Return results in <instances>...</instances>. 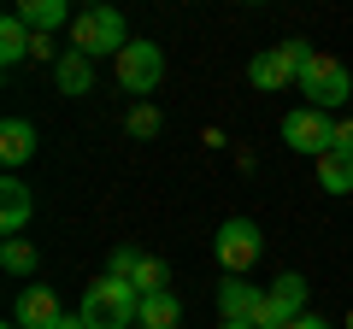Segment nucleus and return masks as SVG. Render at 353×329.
<instances>
[{
  "label": "nucleus",
  "mask_w": 353,
  "mask_h": 329,
  "mask_svg": "<svg viewBox=\"0 0 353 329\" xmlns=\"http://www.w3.org/2000/svg\"><path fill=\"white\" fill-rule=\"evenodd\" d=\"M83 323L88 329H130L141 317V294L136 282H118V277H101V282H88L83 288Z\"/></svg>",
  "instance_id": "f257e3e1"
},
{
  "label": "nucleus",
  "mask_w": 353,
  "mask_h": 329,
  "mask_svg": "<svg viewBox=\"0 0 353 329\" xmlns=\"http://www.w3.org/2000/svg\"><path fill=\"white\" fill-rule=\"evenodd\" d=\"M130 24H124V12H118V6H83V12L71 18V47L77 53H88V59H101V53H124L130 47Z\"/></svg>",
  "instance_id": "f03ea898"
},
{
  "label": "nucleus",
  "mask_w": 353,
  "mask_h": 329,
  "mask_svg": "<svg viewBox=\"0 0 353 329\" xmlns=\"http://www.w3.org/2000/svg\"><path fill=\"white\" fill-rule=\"evenodd\" d=\"M294 89L306 94V106H312V112H330V118H336V106L353 100V71H347L341 59H330V53H312Z\"/></svg>",
  "instance_id": "7ed1b4c3"
},
{
  "label": "nucleus",
  "mask_w": 353,
  "mask_h": 329,
  "mask_svg": "<svg viewBox=\"0 0 353 329\" xmlns=\"http://www.w3.org/2000/svg\"><path fill=\"white\" fill-rule=\"evenodd\" d=\"M306 59H312V47H306V41H283V47H265V53H253V59H248V83H253L259 94H283L289 83H301Z\"/></svg>",
  "instance_id": "20e7f679"
},
{
  "label": "nucleus",
  "mask_w": 353,
  "mask_h": 329,
  "mask_svg": "<svg viewBox=\"0 0 353 329\" xmlns=\"http://www.w3.org/2000/svg\"><path fill=\"white\" fill-rule=\"evenodd\" d=\"M259 253H265V235H259V224H253V217H224V224H218L212 259L230 270V277H248V270L259 265Z\"/></svg>",
  "instance_id": "39448f33"
},
{
  "label": "nucleus",
  "mask_w": 353,
  "mask_h": 329,
  "mask_svg": "<svg viewBox=\"0 0 353 329\" xmlns=\"http://www.w3.org/2000/svg\"><path fill=\"white\" fill-rule=\"evenodd\" d=\"M294 317H306V277L301 270H283V277L265 288L259 312H253V329H289Z\"/></svg>",
  "instance_id": "423d86ee"
},
{
  "label": "nucleus",
  "mask_w": 353,
  "mask_h": 329,
  "mask_svg": "<svg viewBox=\"0 0 353 329\" xmlns=\"http://www.w3.org/2000/svg\"><path fill=\"white\" fill-rule=\"evenodd\" d=\"M283 141H289L294 153H306V159H324V153L336 147V118L312 112V106H294V112L283 118Z\"/></svg>",
  "instance_id": "0eeeda50"
},
{
  "label": "nucleus",
  "mask_w": 353,
  "mask_h": 329,
  "mask_svg": "<svg viewBox=\"0 0 353 329\" xmlns=\"http://www.w3.org/2000/svg\"><path fill=\"white\" fill-rule=\"evenodd\" d=\"M118 83H124V94H153L165 83V53L153 47V41H130L124 53H118Z\"/></svg>",
  "instance_id": "6e6552de"
},
{
  "label": "nucleus",
  "mask_w": 353,
  "mask_h": 329,
  "mask_svg": "<svg viewBox=\"0 0 353 329\" xmlns=\"http://www.w3.org/2000/svg\"><path fill=\"white\" fill-rule=\"evenodd\" d=\"M59 294L48 288V282H30V288H18L12 300V323L18 329H59Z\"/></svg>",
  "instance_id": "1a4fd4ad"
},
{
  "label": "nucleus",
  "mask_w": 353,
  "mask_h": 329,
  "mask_svg": "<svg viewBox=\"0 0 353 329\" xmlns=\"http://www.w3.org/2000/svg\"><path fill=\"white\" fill-rule=\"evenodd\" d=\"M30 217H36V194H30V182L6 177V182H0V235H6V241L24 235Z\"/></svg>",
  "instance_id": "9d476101"
},
{
  "label": "nucleus",
  "mask_w": 353,
  "mask_h": 329,
  "mask_svg": "<svg viewBox=\"0 0 353 329\" xmlns=\"http://www.w3.org/2000/svg\"><path fill=\"white\" fill-rule=\"evenodd\" d=\"M53 89L71 94V100H83V94L94 89V59H88V53H77V47H65V59L53 65Z\"/></svg>",
  "instance_id": "9b49d317"
},
{
  "label": "nucleus",
  "mask_w": 353,
  "mask_h": 329,
  "mask_svg": "<svg viewBox=\"0 0 353 329\" xmlns=\"http://www.w3.org/2000/svg\"><path fill=\"white\" fill-rule=\"evenodd\" d=\"M259 300H265V288H253V282H218V317L224 323H253Z\"/></svg>",
  "instance_id": "f8f14e48"
},
{
  "label": "nucleus",
  "mask_w": 353,
  "mask_h": 329,
  "mask_svg": "<svg viewBox=\"0 0 353 329\" xmlns=\"http://www.w3.org/2000/svg\"><path fill=\"white\" fill-rule=\"evenodd\" d=\"M0 159H6V171H18V164L36 159V124H30V118H6V124H0Z\"/></svg>",
  "instance_id": "ddd939ff"
},
{
  "label": "nucleus",
  "mask_w": 353,
  "mask_h": 329,
  "mask_svg": "<svg viewBox=\"0 0 353 329\" xmlns=\"http://www.w3.org/2000/svg\"><path fill=\"white\" fill-rule=\"evenodd\" d=\"M18 18H24L30 24V36H53V30L59 24H71V6H65V0H24V6H18Z\"/></svg>",
  "instance_id": "4468645a"
},
{
  "label": "nucleus",
  "mask_w": 353,
  "mask_h": 329,
  "mask_svg": "<svg viewBox=\"0 0 353 329\" xmlns=\"http://www.w3.org/2000/svg\"><path fill=\"white\" fill-rule=\"evenodd\" d=\"M30 41H36V36H30V24H24L18 12H6V18H0V65H6V71L30 59Z\"/></svg>",
  "instance_id": "2eb2a0df"
},
{
  "label": "nucleus",
  "mask_w": 353,
  "mask_h": 329,
  "mask_svg": "<svg viewBox=\"0 0 353 329\" xmlns=\"http://www.w3.org/2000/svg\"><path fill=\"white\" fill-rule=\"evenodd\" d=\"M176 323H183V300H176L171 288H165V294H148V300H141L136 329H176Z\"/></svg>",
  "instance_id": "dca6fc26"
},
{
  "label": "nucleus",
  "mask_w": 353,
  "mask_h": 329,
  "mask_svg": "<svg viewBox=\"0 0 353 329\" xmlns=\"http://www.w3.org/2000/svg\"><path fill=\"white\" fill-rule=\"evenodd\" d=\"M318 189L324 194H353V159L324 153V159H318Z\"/></svg>",
  "instance_id": "f3484780"
},
{
  "label": "nucleus",
  "mask_w": 353,
  "mask_h": 329,
  "mask_svg": "<svg viewBox=\"0 0 353 329\" xmlns=\"http://www.w3.org/2000/svg\"><path fill=\"white\" fill-rule=\"evenodd\" d=\"M0 265H6V277H36V247L24 235L0 241Z\"/></svg>",
  "instance_id": "a211bd4d"
},
{
  "label": "nucleus",
  "mask_w": 353,
  "mask_h": 329,
  "mask_svg": "<svg viewBox=\"0 0 353 329\" xmlns=\"http://www.w3.org/2000/svg\"><path fill=\"white\" fill-rule=\"evenodd\" d=\"M159 124H165V118H159V106H153V100H136V106L124 112V129H130L136 141H153V136H159Z\"/></svg>",
  "instance_id": "6ab92c4d"
},
{
  "label": "nucleus",
  "mask_w": 353,
  "mask_h": 329,
  "mask_svg": "<svg viewBox=\"0 0 353 329\" xmlns=\"http://www.w3.org/2000/svg\"><path fill=\"white\" fill-rule=\"evenodd\" d=\"M130 282H136V294H141V300H148V294H165V282H171V270H165V259H141V265H136V277H130Z\"/></svg>",
  "instance_id": "aec40b11"
},
{
  "label": "nucleus",
  "mask_w": 353,
  "mask_h": 329,
  "mask_svg": "<svg viewBox=\"0 0 353 329\" xmlns=\"http://www.w3.org/2000/svg\"><path fill=\"white\" fill-rule=\"evenodd\" d=\"M141 259H148V253H136V247L124 241V247H112V259H106V277L130 282V277H136V265H141Z\"/></svg>",
  "instance_id": "412c9836"
},
{
  "label": "nucleus",
  "mask_w": 353,
  "mask_h": 329,
  "mask_svg": "<svg viewBox=\"0 0 353 329\" xmlns=\"http://www.w3.org/2000/svg\"><path fill=\"white\" fill-rule=\"evenodd\" d=\"M330 153H341V159H353V118H341L336 124V147Z\"/></svg>",
  "instance_id": "4be33fe9"
},
{
  "label": "nucleus",
  "mask_w": 353,
  "mask_h": 329,
  "mask_svg": "<svg viewBox=\"0 0 353 329\" xmlns=\"http://www.w3.org/2000/svg\"><path fill=\"white\" fill-rule=\"evenodd\" d=\"M30 59H53V65H59V59H65V53H59V47H53V36H36V41H30Z\"/></svg>",
  "instance_id": "5701e85b"
},
{
  "label": "nucleus",
  "mask_w": 353,
  "mask_h": 329,
  "mask_svg": "<svg viewBox=\"0 0 353 329\" xmlns=\"http://www.w3.org/2000/svg\"><path fill=\"white\" fill-rule=\"evenodd\" d=\"M289 329H330V323H324V317H318V312H306V317H294Z\"/></svg>",
  "instance_id": "b1692460"
},
{
  "label": "nucleus",
  "mask_w": 353,
  "mask_h": 329,
  "mask_svg": "<svg viewBox=\"0 0 353 329\" xmlns=\"http://www.w3.org/2000/svg\"><path fill=\"white\" fill-rule=\"evenodd\" d=\"M59 329H88V323H83V312H65V317H59Z\"/></svg>",
  "instance_id": "393cba45"
},
{
  "label": "nucleus",
  "mask_w": 353,
  "mask_h": 329,
  "mask_svg": "<svg viewBox=\"0 0 353 329\" xmlns=\"http://www.w3.org/2000/svg\"><path fill=\"white\" fill-rule=\"evenodd\" d=\"M218 329H253V323H218Z\"/></svg>",
  "instance_id": "a878e982"
},
{
  "label": "nucleus",
  "mask_w": 353,
  "mask_h": 329,
  "mask_svg": "<svg viewBox=\"0 0 353 329\" xmlns=\"http://www.w3.org/2000/svg\"><path fill=\"white\" fill-rule=\"evenodd\" d=\"M347 329H353V312H347Z\"/></svg>",
  "instance_id": "bb28decb"
},
{
  "label": "nucleus",
  "mask_w": 353,
  "mask_h": 329,
  "mask_svg": "<svg viewBox=\"0 0 353 329\" xmlns=\"http://www.w3.org/2000/svg\"><path fill=\"white\" fill-rule=\"evenodd\" d=\"M6 329H18V323H6Z\"/></svg>",
  "instance_id": "cd10ccee"
}]
</instances>
